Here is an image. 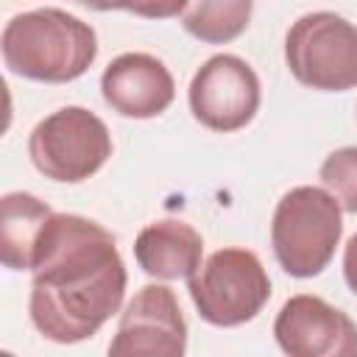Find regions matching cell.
I'll return each mask as SVG.
<instances>
[{"label":"cell","instance_id":"6da1fadb","mask_svg":"<svg viewBox=\"0 0 357 357\" xmlns=\"http://www.w3.org/2000/svg\"><path fill=\"white\" fill-rule=\"evenodd\" d=\"M31 273V321L61 346L92 337L120 310L128 284L114 234L73 212L47 220Z\"/></svg>","mask_w":357,"mask_h":357},{"label":"cell","instance_id":"7a4b0ae2","mask_svg":"<svg viewBox=\"0 0 357 357\" xmlns=\"http://www.w3.org/2000/svg\"><path fill=\"white\" fill-rule=\"evenodd\" d=\"M3 64L28 81L67 84L98 59V33L64 8H31L14 14L0 33Z\"/></svg>","mask_w":357,"mask_h":357},{"label":"cell","instance_id":"3957f363","mask_svg":"<svg viewBox=\"0 0 357 357\" xmlns=\"http://www.w3.org/2000/svg\"><path fill=\"white\" fill-rule=\"evenodd\" d=\"M343 237V209L324 190L301 184L287 190L271 218V245L279 268L296 279L318 276Z\"/></svg>","mask_w":357,"mask_h":357},{"label":"cell","instance_id":"277c9868","mask_svg":"<svg viewBox=\"0 0 357 357\" xmlns=\"http://www.w3.org/2000/svg\"><path fill=\"white\" fill-rule=\"evenodd\" d=\"M198 315L212 326H240L254 321L271 298V279L259 257L248 248H218L187 279Z\"/></svg>","mask_w":357,"mask_h":357},{"label":"cell","instance_id":"5b68a950","mask_svg":"<svg viewBox=\"0 0 357 357\" xmlns=\"http://www.w3.org/2000/svg\"><path fill=\"white\" fill-rule=\"evenodd\" d=\"M28 156L45 178L78 184L109 162L112 134L95 112L84 106H61L33 126Z\"/></svg>","mask_w":357,"mask_h":357},{"label":"cell","instance_id":"8992f818","mask_svg":"<svg viewBox=\"0 0 357 357\" xmlns=\"http://www.w3.org/2000/svg\"><path fill=\"white\" fill-rule=\"evenodd\" d=\"M290 75L318 92H346L357 86V25L335 11L298 17L284 36Z\"/></svg>","mask_w":357,"mask_h":357},{"label":"cell","instance_id":"52a82bcc","mask_svg":"<svg viewBox=\"0 0 357 357\" xmlns=\"http://www.w3.org/2000/svg\"><path fill=\"white\" fill-rule=\"evenodd\" d=\"M190 112L209 131H240L259 112L262 86L254 67L234 53L209 56L190 81Z\"/></svg>","mask_w":357,"mask_h":357},{"label":"cell","instance_id":"ba28073f","mask_svg":"<svg viewBox=\"0 0 357 357\" xmlns=\"http://www.w3.org/2000/svg\"><path fill=\"white\" fill-rule=\"evenodd\" d=\"M187 321L167 284H145L117 321L106 357H184Z\"/></svg>","mask_w":357,"mask_h":357},{"label":"cell","instance_id":"9c48e42d","mask_svg":"<svg viewBox=\"0 0 357 357\" xmlns=\"http://www.w3.org/2000/svg\"><path fill=\"white\" fill-rule=\"evenodd\" d=\"M284 357H357V324L321 296H290L273 321Z\"/></svg>","mask_w":357,"mask_h":357},{"label":"cell","instance_id":"30bf717a","mask_svg":"<svg viewBox=\"0 0 357 357\" xmlns=\"http://www.w3.org/2000/svg\"><path fill=\"white\" fill-rule=\"evenodd\" d=\"M100 95L120 117L148 120L167 112L176 81L162 59L151 53H120L100 75Z\"/></svg>","mask_w":357,"mask_h":357},{"label":"cell","instance_id":"8fae6325","mask_svg":"<svg viewBox=\"0 0 357 357\" xmlns=\"http://www.w3.org/2000/svg\"><path fill=\"white\" fill-rule=\"evenodd\" d=\"M134 259L153 279H190L204 265V237L195 226L165 218L137 234Z\"/></svg>","mask_w":357,"mask_h":357},{"label":"cell","instance_id":"7c38bea8","mask_svg":"<svg viewBox=\"0 0 357 357\" xmlns=\"http://www.w3.org/2000/svg\"><path fill=\"white\" fill-rule=\"evenodd\" d=\"M53 215L31 192H6L0 198V262L8 271H33L39 240Z\"/></svg>","mask_w":357,"mask_h":357},{"label":"cell","instance_id":"4fadbf2b","mask_svg":"<svg viewBox=\"0 0 357 357\" xmlns=\"http://www.w3.org/2000/svg\"><path fill=\"white\" fill-rule=\"evenodd\" d=\"M254 3L251 0H201V3H187L181 14V25L190 36L209 42V45H223L237 39L251 20Z\"/></svg>","mask_w":357,"mask_h":357},{"label":"cell","instance_id":"5bb4252c","mask_svg":"<svg viewBox=\"0 0 357 357\" xmlns=\"http://www.w3.org/2000/svg\"><path fill=\"white\" fill-rule=\"evenodd\" d=\"M324 190L340 204L343 212L357 215V145L332 151L318 170Z\"/></svg>","mask_w":357,"mask_h":357},{"label":"cell","instance_id":"9a60e30c","mask_svg":"<svg viewBox=\"0 0 357 357\" xmlns=\"http://www.w3.org/2000/svg\"><path fill=\"white\" fill-rule=\"evenodd\" d=\"M343 279H346L349 290L357 296V231L349 237V243L343 248Z\"/></svg>","mask_w":357,"mask_h":357},{"label":"cell","instance_id":"2e32d148","mask_svg":"<svg viewBox=\"0 0 357 357\" xmlns=\"http://www.w3.org/2000/svg\"><path fill=\"white\" fill-rule=\"evenodd\" d=\"M3 357H14V354H11V351H3Z\"/></svg>","mask_w":357,"mask_h":357}]
</instances>
